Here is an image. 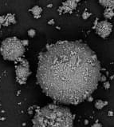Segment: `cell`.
I'll use <instances>...</instances> for the list:
<instances>
[{
    "label": "cell",
    "instance_id": "obj_1",
    "mask_svg": "<svg viewBox=\"0 0 114 127\" xmlns=\"http://www.w3.org/2000/svg\"><path fill=\"white\" fill-rule=\"evenodd\" d=\"M101 76L97 55L83 42H57L39 56L38 82L48 96L64 104H78L91 96Z\"/></svg>",
    "mask_w": 114,
    "mask_h": 127
},
{
    "label": "cell",
    "instance_id": "obj_2",
    "mask_svg": "<svg viewBox=\"0 0 114 127\" xmlns=\"http://www.w3.org/2000/svg\"><path fill=\"white\" fill-rule=\"evenodd\" d=\"M73 118L69 109L47 105L38 110L34 117V127H73Z\"/></svg>",
    "mask_w": 114,
    "mask_h": 127
},
{
    "label": "cell",
    "instance_id": "obj_3",
    "mask_svg": "<svg viewBox=\"0 0 114 127\" xmlns=\"http://www.w3.org/2000/svg\"><path fill=\"white\" fill-rule=\"evenodd\" d=\"M0 52L5 59L12 61L23 56L25 47L22 44L21 40L16 37H11L3 40L0 47Z\"/></svg>",
    "mask_w": 114,
    "mask_h": 127
},
{
    "label": "cell",
    "instance_id": "obj_4",
    "mask_svg": "<svg viewBox=\"0 0 114 127\" xmlns=\"http://www.w3.org/2000/svg\"><path fill=\"white\" fill-rule=\"evenodd\" d=\"M113 26L108 21H101L96 26V32L101 36V38H107L111 34Z\"/></svg>",
    "mask_w": 114,
    "mask_h": 127
},
{
    "label": "cell",
    "instance_id": "obj_5",
    "mask_svg": "<svg viewBox=\"0 0 114 127\" xmlns=\"http://www.w3.org/2000/svg\"><path fill=\"white\" fill-rule=\"evenodd\" d=\"M29 67L27 62L24 61L23 63L19 64L16 67V76H17L18 81L20 83H24L27 81V78L29 75Z\"/></svg>",
    "mask_w": 114,
    "mask_h": 127
},
{
    "label": "cell",
    "instance_id": "obj_6",
    "mask_svg": "<svg viewBox=\"0 0 114 127\" xmlns=\"http://www.w3.org/2000/svg\"><path fill=\"white\" fill-rule=\"evenodd\" d=\"M77 1H67L65 2V3L63 4L64 5V9L67 11H72L73 9L77 7Z\"/></svg>",
    "mask_w": 114,
    "mask_h": 127
},
{
    "label": "cell",
    "instance_id": "obj_7",
    "mask_svg": "<svg viewBox=\"0 0 114 127\" xmlns=\"http://www.w3.org/2000/svg\"><path fill=\"white\" fill-rule=\"evenodd\" d=\"M30 11H32V14H33L36 18H38V17H40V15H41L42 10V8L38 7V6H34V7H32Z\"/></svg>",
    "mask_w": 114,
    "mask_h": 127
},
{
    "label": "cell",
    "instance_id": "obj_8",
    "mask_svg": "<svg viewBox=\"0 0 114 127\" xmlns=\"http://www.w3.org/2000/svg\"><path fill=\"white\" fill-rule=\"evenodd\" d=\"M99 3L107 9L113 10L114 8V1H99Z\"/></svg>",
    "mask_w": 114,
    "mask_h": 127
},
{
    "label": "cell",
    "instance_id": "obj_9",
    "mask_svg": "<svg viewBox=\"0 0 114 127\" xmlns=\"http://www.w3.org/2000/svg\"><path fill=\"white\" fill-rule=\"evenodd\" d=\"M104 16L105 19H112L114 16V12L113 10L112 9H106L104 12Z\"/></svg>",
    "mask_w": 114,
    "mask_h": 127
},
{
    "label": "cell",
    "instance_id": "obj_10",
    "mask_svg": "<svg viewBox=\"0 0 114 127\" xmlns=\"http://www.w3.org/2000/svg\"><path fill=\"white\" fill-rule=\"evenodd\" d=\"M107 104H108L107 102H103L102 100H97L95 103V107L100 110V109H102L105 106H106Z\"/></svg>",
    "mask_w": 114,
    "mask_h": 127
},
{
    "label": "cell",
    "instance_id": "obj_11",
    "mask_svg": "<svg viewBox=\"0 0 114 127\" xmlns=\"http://www.w3.org/2000/svg\"><path fill=\"white\" fill-rule=\"evenodd\" d=\"M35 35H36V31H35V30H34V29H30L29 31H28V35H29L30 37L33 38V37H34Z\"/></svg>",
    "mask_w": 114,
    "mask_h": 127
},
{
    "label": "cell",
    "instance_id": "obj_12",
    "mask_svg": "<svg viewBox=\"0 0 114 127\" xmlns=\"http://www.w3.org/2000/svg\"><path fill=\"white\" fill-rule=\"evenodd\" d=\"M90 16V13H89V12H87V11H85V12H83V14H82V18L84 19H87Z\"/></svg>",
    "mask_w": 114,
    "mask_h": 127
},
{
    "label": "cell",
    "instance_id": "obj_13",
    "mask_svg": "<svg viewBox=\"0 0 114 127\" xmlns=\"http://www.w3.org/2000/svg\"><path fill=\"white\" fill-rule=\"evenodd\" d=\"M103 85H104V87H105V89H106V90L110 88V83H109V82H105Z\"/></svg>",
    "mask_w": 114,
    "mask_h": 127
},
{
    "label": "cell",
    "instance_id": "obj_14",
    "mask_svg": "<svg viewBox=\"0 0 114 127\" xmlns=\"http://www.w3.org/2000/svg\"><path fill=\"white\" fill-rule=\"evenodd\" d=\"M21 42H22V44H23V46H28V43H29L28 40H21Z\"/></svg>",
    "mask_w": 114,
    "mask_h": 127
},
{
    "label": "cell",
    "instance_id": "obj_15",
    "mask_svg": "<svg viewBox=\"0 0 114 127\" xmlns=\"http://www.w3.org/2000/svg\"><path fill=\"white\" fill-rule=\"evenodd\" d=\"M100 81L102 82H106V77L105 75H101V78H100Z\"/></svg>",
    "mask_w": 114,
    "mask_h": 127
},
{
    "label": "cell",
    "instance_id": "obj_16",
    "mask_svg": "<svg viewBox=\"0 0 114 127\" xmlns=\"http://www.w3.org/2000/svg\"><path fill=\"white\" fill-rule=\"evenodd\" d=\"M92 127H102V126H101V124H99V123H96L94 125H93V126Z\"/></svg>",
    "mask_w": 114,
    "mask_h": 127
},
{
    "label": "cell",
    "instance_id": "obj_17",
    "mask_svg": "<svg viewBox=\"0 0 114 127\" xmlns=\"http://www.w3.org/2000/svg\"><path fill=\"white\" fill-rule=\"evenodd\" d=\"M88 100H89V101H90V102H91V101H93V98H92L91 96H89V98H88Z\"/></svg>",
    "mask_w": 114,
    "mask_h": 127
},
{
    "label": "cell",
    "instance_id": "obj_18",
    "mask_svg": "<svg viewBox=\"0 0 114 127\" xmlns=\"http://www.w3.org/2000/svg\"><path fill=\"white\" fill-rule=\"evenodd\" d=\"M49 23H53V21H49Z\"/></svg>",
    "mask_w": 114,
    "mask_h": 127
}]
</instances>
